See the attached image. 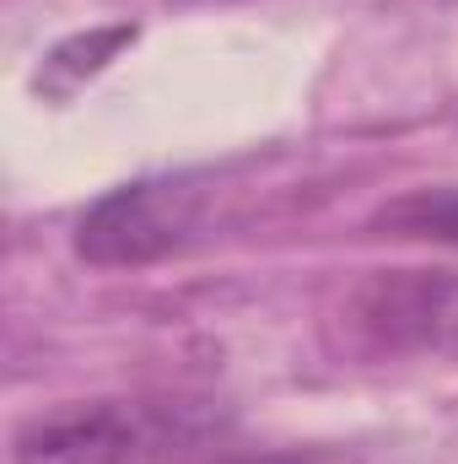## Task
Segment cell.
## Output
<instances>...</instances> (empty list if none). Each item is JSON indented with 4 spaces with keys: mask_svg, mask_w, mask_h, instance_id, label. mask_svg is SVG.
Returning <instances> with one entry per match:
<instances>
[{
    "mask_svg": "<svg viewBox=\"0 0 458 464\" xmlns=\"http://www.w3.org/2000/svg\"><path fill=\"white\" fill-rule=\"evenodd\" d=\"M135 22H114V27H92V33H76V38H65V44H54L49 54H43V65H38V76H33V87L43 92V98H71L81 82H92L109 60H114L124 44H135Z\"/></svg>",
    "mask_w": 458,
    "mask_h": 464,
    "instance_id": "277c9868",
    "label": "cell"
},
{
    "mask_svg": "<svg viewBox=\"0 0 458 464\" xmlns=\"http://www.w3.org/2000/svg\"><path fill=\"white\" fill-rule=\"evenodd\" d=\"M350 330L377 351H458V270H394L350 297Z\"/></svg>",
    "mask_w": 458,
    "mask_h": 464,
    "instance_id": "3957f363",
    "label": "cell"
},
{
    "mask_svg": "<svg viewBox=\"0 0 458 464\" xmlns=\"http://www.w3.org/2000/svg\"><path fill=\"white\" fill-rule=\"evenodd\" d=\"M189 438L184 405L151 400H87L60 405L16 427L11 464H151Z\"/></svg>",
    "mask_w": 458,
    "mask_h": 464,
    "instance_id": "6da1fadb",
    "label": "cell"
},
{
    "mask_svg": "<svg viewBox=\"0 0 458 464\" xmlns=\"http://www.w3.org/2000/svg\"><path fill=\"white\" fill-rule=\"evenodd\" d=\"M205 222V195L189 179H140L92 200L76 222V254L87 265L124 270L184 248Z\"/></svg>",
    "mask_w": 458,
    "mask_h": 464,
    "instance_id": "7a4b0ae2",
    "label": "cell"
},
{
    "mask_svg": "<svg viewBox=\"0 0 458 464\" xmlns=\"http://www.w3.org/2000/svg\"><path fill=\"white\" fill-rule=\"evenodd\" d=\"M372 227L394 232V237H437V243H458V189H415V195L383 206Z\"/></svg>",
    "mask_w": 458,
    "mask_h": 464,
    "instance_id": "5b68a950",
    "label": "cell"
},
{
    "mask_svg": "<svg viewBox=\"0 0 458 464\" xmlns=\"http://www.w3.org/2000/svg\"><path fill=\"white\" fill-rule=\"evenodd\" d=\"M227 464H302V459H281V454H270V459H227Z\"/></svg>",
    "mask_w": 458,
    "mask_h": 464,
    "instance_id": "8992f818",
    "label": "cell"
}]
</instances>
